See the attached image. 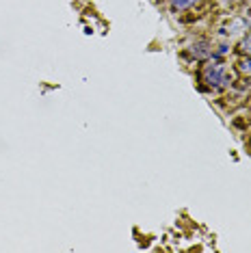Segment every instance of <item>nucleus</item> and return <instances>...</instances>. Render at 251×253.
Here are the masks:
<instances>
[{
  "label": "nucleus",
  "mask_w": 251,
  "mask_h": 253,
  "mask_svg": "<svg viewBox=\"0 0 251 253\" xmlns=\"http://www.w3.org/2000/svg\"><path fill=\"white\" fill-rule=\"evenodd\" d=\"M195 0H171V7L173 9H186L188 4H193Z\"/></svg>",
  "instance_id": "nucleus-2"
},
{
  "label": "nucleus",
  "mask_w": 251,
  "mask_h": 253,
  "mask_svg": "<svg viewBox=\"0 0 251 253\" xmlns=\"http://www.w3.org/2000/svg\"><path fill=\"white\" fill-rule=\"evenodd\" d=\"M204 78H206V83L214 84V87H221V84L227 83V76H225V70L221 63H216V65H208L206 67V74H204Z\"/></svg>",
  "instance_id": "nucleus-1"
},
{
  "label": "nucleus",
  "mask_w": 251,
  "mask_h": 253,
  "mask_svg": "<svg viewBox=\"0 0 251 253\" xmlns=\"http://www.w3.org/2000/svg\"><path fill=\"white\" fill-rule=\"evenodd\" d=\"M241 70H243V72H251V59H247V61L241 63Z\"/></svg>",
  "instance_id": "nucleus-4"
},
{
  "label": "nucleus",
  "mask_w": 251,
  "mask_h": 253,
  "mask_svg": "<svg viewBox=\"0 0 251 253\" xmlns=\"http://www.w3.org/2000/svg\"><path fill=\"white\" fill-rule=\"evenodd\" d=\"M241 48L245 50V52H249V54H251V35H249V37H247V39H245V42L241 43Z\"/></svg>",
  "instance_id": "nucleus-3"
}]
</instances>
